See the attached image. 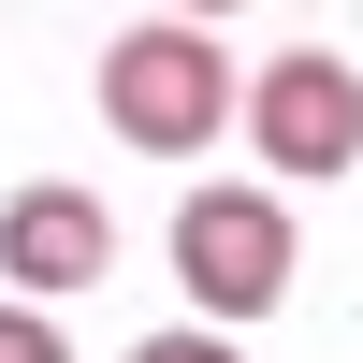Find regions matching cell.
<instances>
[{
	"instance_id": "obj_6",
	"label": "cell",
	"mask_w": 363,
	"mask_h": 363,
	"mask_svg": "<svg viewBox=\"0 0 363 363\" xmlns=\"http://www.w3.org/2000/svg\"><path fill=\"white\" fill-rule=\"evenodd\" d=\"M131 363H247V349H233V335H203V320H174V335H145Z\"/></svg>"
},
{
	"instance_id": "obj_2",
	"label": "cell",
	"mask_w": 363,
	"mask_h": 363,
	"mask_svg": "<svg viewBox=\"0 0 363 363\" xmlns=\"http://www.w3.org/2000/svg\"><path fill=\"white\" fill-rule=\"evenodd\" d=\"M291 262H306V233H291L277 189H189L174 203V277H189L203 335H218V320H277Z\"/></svg>"
},
{
	"instance_id": "obj_1",
	"label": "cell",
	"mask_w": 363,
	"mask_h": 363,
	"mask_svg": "<svg viewBox=\"0 0 363 363\" xmlns=\"http://www.w3.org/2000/svg\"><path fill=\"white\" fill-rule=\"evenodd\" d=\"M233 58H218V29L203 15H131L102 44V116H116V145H145V160H203V145L233 131Z\"/></svg>"
},
{
	"instance_id": "obj_5",
	"label": "cell",
	"mask_w": 363,
	"mask_h": 363,
	"mask_svg": "<svg viewBox=\"0 0 363 363\" xmlns=\"http://www.w3.org/2000/svg\"><path fill=\"white\" fill-rule=\"evenodd\" d=\"M0 363H73V335H58L44 306H0Z\"/></svg>"
},
{
	"instance_id": "obj_3",
	"label": "cell",
	"mask_w": 363,
	"mask_h": 363,
	"mask_svg": "<svg viewBox=\"0 0 363 363\" xmlns=\"http://www.w3.org/2000/svg\"><path fill=\"white\" fill-rule=\"evenodd\" d=\"M233 116H247L262 174H349V160H363V73H349V58H320V44L277 58Z\"/></svg>"
},
{
	"instance_id": "obj_4",
	"label": "cell",
	"mask_w": 363,
	"mask_h": 363,
	"mask_svg": "<svg viewBox=\"0 0 363 363\" xmlns=\"http://www.w3.org/2000/svg\"><path fill=\"white\" fill-rule=\"evenodd\" d=\"M0 277H15V306L102 291V277H116V218L73 189V174H29V189L0 203Z\"/></svg>"
}]
</instances>
